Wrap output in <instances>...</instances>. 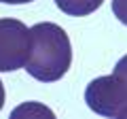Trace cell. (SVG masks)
<instances>
[{"mask_svg": "<svg viewBox=\"0 0 127 119\" xmlns=\"http://www.w3.org/2000/svg\"><path fill=\"white\" fill-rule=\"evenodd\" d=\"M32 49L26 70L30 77L42 83L59 81L72 64V45L62 26L40 21L30 28Z\"/></svg>", "mask_w": 127, "mask_h": 119, "instance_id": "1", "label": "cell"}, {"mask_svg": "<svg viewBox=\"0 0 127 119\" xmlns=\"http://www.w3.org/2000/svg\"><path fill=\"white\" fill-rule=\"evenodd\" d=\"M85 102L102 117L127 119V85L114 72L93 79L85 89Z\"/></svg>", "mask_w": 127, "mask_h": 119, "instance_id": "2", "label": "cell"}, {"mask_svg": "<svg viewBox=\"0 0 127 119\" xmlns=\"http://www.w3.org/2000/svg\"><path fill=\"white\" fill-rule=\"evenodd\" d=\"M32 49L30 28L19 19H0V72L19 70Z\"/></svg>", "mask_w": 127, "mask_h": 119, "instance_id": "3", "label": "cell"}, {"mask_svg": "<svg viewBox=\"0 0 127 119\" xmlns=\"http://www.w3.org/2000/svg\"><path fill=\"white\" fill-rule=\"evenodd\" d=\"M102 2L104 0H55L57 9L72 17H85V15L93 13L102 6Z\"/></svg>", "mask_w": 127, "mask_h": 119, "instance_id": "4", "label": "cell"}, {"mask_svg": "<svg viewBox=\"0 0 127 119\" xmlns=\"http://www.w3.org/2000/svg\"><path fill=\"white\" fill-rule=\"evenodd\" d=\"M34 111H38V113H42V115H47V117H53V113H51L49 109H45V106H38V104H23V106H19L17 111H15L11 117H19V115H23V113H34Z\"/></svg>", "mask_w": 127, "mask_h": 119, "instance_id": "5", "label": "cell"}, {"mask_svg": "<svg viewBox=\"0 0 127 119\" xmlns=\"http://www.w3.org/2000/svg\"><path fill=\"white\" fill-rule=\"evenodd\" d=\"M112 13L121 23L127 26V0H112Z\"/></svg>", "mask_w": 127, "mask_h": 119, "instance_id": "6", "label": "cell"}, {"mask_svg": "<svg viewBox=\"0 0 127 119\" xmlns=\"http://www.w3.org/2000/svg\"><path fill=\"white\" fill-rule=\"evenodd\" d=\"M114 74L127 85V55H123V58L117 62V66H114Z\"/></svg>", "mask_w": 127, "mask_h": 119, "instance_id": "7", "label": "cell"}, {"mask_svg": "<svg viewBox=\"0 0 127 119\" xmlns=\"http://www.w3.org/2000/svg\"><path fill=\"white\" fill-rule=\"evenodd\" d=\"M4 4H26V2H32V0H0Z\"/></svg>", "mask_w": 127, "mask_h": 119, "instance_id": "8", "label": "cell"}, {"mask_svg": "<svg viewBox=\"0 0 127 119\" xmlns=\"http://www.w3.org/2000/svg\"><path fill=\"white\" fill-rule=\"evenodd\" d=\"M2 106H4V85L0 81V111H2Z\"/></svg>", "mask_w": 127, "mask_h": 119, "instance_id": "9", "label": "cell"}]
</instances>
